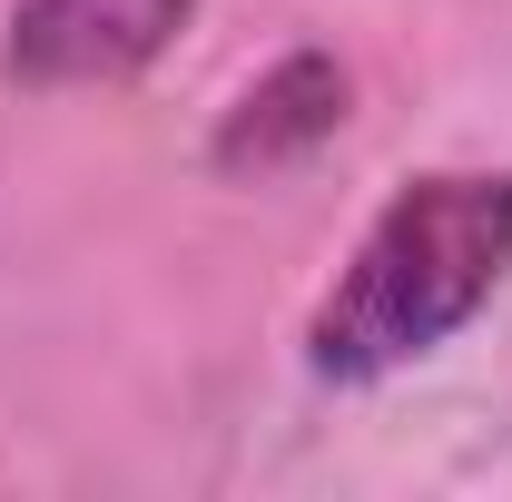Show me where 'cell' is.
<instances>
[{
	"label": "cell",
	"mask_w": 512,
	"mask_h": 502,
	"mask_svg": "<svg viewBox=\"0 0 512 502\" xmlns=\"http://www.w3.org/2000/svg\"><path fill=\"white\" fill-rule=\"evenodd\" d=\"M512 276V168H424L375 207V227L335 266L306 315L316 384H384L453 345Z\"/></svg>",
	"instance_id": "obj_1"
},
{
	"label": "cell",
	"mask_w": 512,
	"mask_h": 502,
	"mask_svg": "<svg viewBox=\"0 0 512 502\" xmlns=\"http://www.w3.org/2000/svg\"><path fill=\"white\" fill-rule=\"evenodd\" d=\"M345 99H355V79L335 50H286L276 69H256L247 89H237V109L217 119L207 138V168L217 178H286V168H306L325 138L345 128Z\"/></svg>",
	"instance_id": "obj_3"
},
{
	"label": "cell",
	"mask_w": 512,
	"mask_h": 502,
	"mask_svg": "<svg viewBox=\"0 0 512 502\" xmlns=\"http://www.w3.org/2000/svg\"><path fill=\"white\" fill-rule=\"evenodd\" d=\"M197 0H20L0 69L20 89H128L178 50Z\"/></svg>",
	"instance_id": "obj_2"
}]
</instances>
